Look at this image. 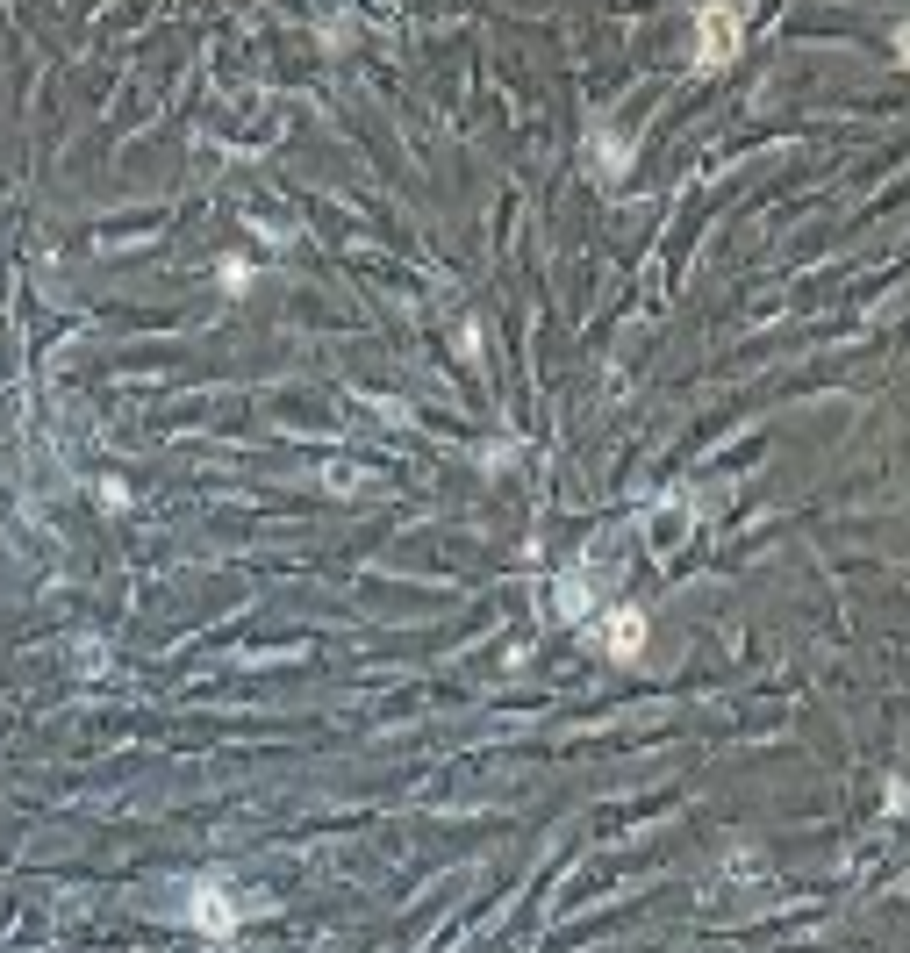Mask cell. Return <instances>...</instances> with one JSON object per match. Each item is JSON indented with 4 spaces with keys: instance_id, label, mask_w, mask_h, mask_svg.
Here are the masks:
<instances>
[{
    "instance_id": "cell-2",
    "label": "cell",
    "mask_w": 910,
    "mask_h": 953,
    "mask_svg": "<svg viewBox=\"0 0 910 953\" xmlns=\"http://www.w3.org/2000/svg\"><path fill=\"white\" fill-rule=\"evenodd\" d=\"M638 645H645V617H617L610 624V653L624 660V653H638Z\"/></svg>"
},
{
    "instance_id": "cell-1",
    "label": "cell",
    "mask_w": 910,
    "mask_h": 953,
    "mask_svg": "<svg viewBox=\"0 0 910 953\" xmlns=\"http://www.w3.org/2000/svg\"><path fill=\"white\" fill-rule=\"evenodd\" d=\"M703 29H710V43H703V65H724V58H731V15H703Z\"/></svg>"
}]
</instances>
